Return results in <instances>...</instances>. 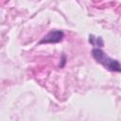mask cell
<instances>
[{
  "instance_id": "cell-1",
  "label": "cell",
  "mask_w": 121,
  "mask_h": 121,
  "mask_svg": "<svg viewBox=\"0 0 121 121\" xmlns=\"http://www.w3.org/2000/svg\"><path fill=\"white\" fill-rule=\"evenodd\" d=\"M92 56L98 63L102 64L108 70L112 72H121V64L119 63V61L117 60L110 58L99 47H95L92 50Z\"/></svg>"
},
{
  "instance_id": "cell-3",
  "label": "cell",
  "mask_w": 121,
  "mask_h": 121,
  "mask_svg": "<svg viewBox=\"0 0 121 121\" xmlns=\"http://www.w3.org/2000/svg\"><path fill=\"white\" fill-rule=\"evenodd\" d=\"M89 43L92 45L96 46V47H102V46H104V41H103V39L101 37H95L93 34H90L89 35Z\"/></svg>"
},
{
  "instance_id": "cell-2",
  "label": "cell",
  "mask_w": 121,
  "mask_h": 121,
  "mask_svg": "<svg viewBox=\"0 0 121 121\" xmlns=\"http://www.w3.org/2000/svg\"><path fill=\"white\" fill-rule=\"evenodd\" d=\"M64 37V33L61 30H50L38 43L39 44H43V43H60V41H62Z\"/></svg>"
}]
</instances>
